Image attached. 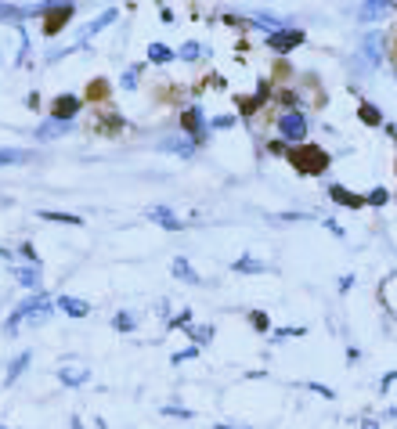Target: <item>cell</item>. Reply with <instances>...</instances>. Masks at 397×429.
Listing matches in <instances>:
<instances>
[{"label": "cell", "mask_w": 397, "mask_h": 429, "mask_svg": "<svg viewBox=\"0 0 397 429\" xmlns=\"http://www.w3.org/2000/svg\"><path fill=\"white\" fill-rule=\"evenodd\" d=\"M51 311H54V299H51V296H44V292L29 296V299H22L15 311H11V318L4 321V332L15 335L22 325H44V321L51 318Z\"/></svg>", "instance_id": "6da1fadb"}, {"label": "cell", "mask_w": 397, "mask_h": 429, "mask_svg": "<svg viewBox=\"0 0 397 429\" xmlns=\"http://www.w3.org/2000/svg\"><path fill=\"white\" fill-rule=\"evenodd\" d=\"M286 159H289L293 170L303 173V177H318V173H325L329 163H332V159H329V151L318 148V144H296V148L286 151Z\"/></svg>", "instance_id": "7a4b0ae2"}, {"label": "cell", "mask_w": 397, "mask_h": 429, "mask_svg": "<svg viewBox=\"0 0 397 429\" xmlns=\"http://www.w3.org/2000/svg\"><path fill=\"white\" fill-rule=\"evenodd\" d=\"M383 44H386L383 33H369V37H365L361 40V51L350 58L354 73H372V69H379L383 66Z\"/></svg>", "instance_id": "3957f363"}, {"label": "cell", "mask_w": 397, "mask_h": 429, "mask_svg": "<svg viewBox=\"0 0 397 429\" xmlns=\"http://www.w3.org/2000/svg\"><path fill=\"white\" fill-rule=\"evenodd\" d=\"M279 141H286L289 148L307 144V116H303L300 108H296V112H282V116H279Z\"/></svg>", "instance_id": "277c9868"}, {"label": "cell", "mask_w": 397, "mask_h": 429, "mask_svg": "<svg viewBox=\"0 0 397 429\" xmlns=\"http://www.w3.org/2000/svg\"><path fill=\"white\" fill-rule=\"evenodd\" d=\"M181 130H185L188 141H195V144H202L209 137V123L202 116V105H188L185 112H181Z\"/></svg>", "instance_id": "5b68a950"}, {"label": "cell", "mask_w": 397, "mask_h": 429, "mask_svg": "<svg viewBox=\"0 0 397 429\" xmlns=\"http://www.w3.org/2000/svg\"><path fill=\"white\" fill-rule=\"evenodd\" d=\"M303 40V29H296V25H289V29H282V33H271L267 37V47L274 51V54H289V51H296Z\"/></svg>", "instance_id": "8992f818"}, {"label": "cell", "mask_w": 397, "mask_h": 429, "mask_svg": "<svg viewBox=\"0 0 397 429\" xmlns=\"http://www.w3.org/2000/svg\"><path fill=\"white\" fill-rule=\"evenodd\" d=\"M47 22H44V33L47 37H54V33H62V29L69 25V18L76 15V8L73 4H47Z\"/></svg>", "instance_id": "52a82bcc"}, {"label": "cell", "mask_w": 397, "mask_h": 429, "mask_svg": "<svg viewBox=\"0 0 397 429\" xmlns=\"http://www.w3.org/2000/svg\"><path fill=\"white\" fill-rule=\"evenodd\" d=\"M51 105H54V108H51V119L73 123V119L80 116V108H83V98H76V94H58Z\"/></svg>", "instance_id": "ba28073f"}, {"label": "cell", "mask_w": 397, "mask_h": 429, "mask_svg": "<svg viewBox=\"0 0 397 429\" xmlns=\"http://www.w3.org/2000/svg\"><path fill=\"white\" fill-rule=\"evenodd\" d=\"M267 98H271V83H267V80H260V83H257V94L238 98V101H235V105H238V116H246V119H250V116H257V112H260V105H264Z\"/></svg>", "instance_id": "9c48e42d"}, {"label": "cell", "mask_w": 397, "mask_h": 429, "mask_svg": "<svg viewBox=\"0 0 397 429\" xmlns=\"http://www.w3.org/2000/svg\"><path fill=\"white\" fill-rule=\"evenodd\" d=\"M145 217H148V220H156V224L166 228V231H181V228H185V220H177V213H173L170 206H148V209H145Z\"/></svg>", "instance_id": "30bf717a"}, {"label": "cell", "mask_w": 397, "mask_h": 429, "mask_svg": "<svg viewBox=\"0 0 397 429\" xmlns=\"http://www.w3.org/2000/svg\"><path fill=\"white\" fill-rule=\"evenodd\" d=\"M87 379H90V368H87V364L69 361V364L58 368V383H62V386H83Z\"/></svg>", "instance_id": "8fae6325"}, {"label": "cell", "mask_w": 397, "mask_h": 429, "mask_svg": "<svg viewBox=\"0 0 397 429\" xmlns=\"http://www.w3.org/2000/svg\"><path fill=\"white\" fill-rule=\"evenodd\" d=\"M54 306H58L62 314H69V318H87L90 311H94V306H90L87 299H80V296H58Z\"/></svg>", "instance_id": "7c38bea8"}, {"label": "cell", "mask_w": 397, "mask_h": 429, "mask_svg": "<svg viewBox=\"0 0 397 429\" xmlns=\"http://www.w3.org/2000/svg\"><path fill=\"white\" fill-rule=\"evenodd\" d=\"M390 11H393L390 0H369V4L358 8V18H361V22H379V18H386Z\"/></svg>", "instance_id": "4fadbf2b"}, {"label": "cell", "mask_w": 397, "mask_h": 429, "mask_svg": "<svg viewBox=\"0 0 397 429\" xmlns=\"http://www.w3.org/2000/svg\"><path fill=\"white\" fill-rule=\"evenodd\" d=\"M329 199H332L336 206H347V209H361V206H365V195L347 192L343 184H329Z\"/></svg>", "instance_id": "5bb4252c"}, {"label": "cell", "mask_w": 397, "mask_h": 429, "mask_svg": "<svg viewBox=\"0 0 397 429\" xmlns=\"http://www.w3.org/2000/svg\"><path fill=\"white\" fill-rule=\"evenodd\" d=\"M116 18H119V11H116V8H109V11L102 15V18H94V22H90V25L83 29V33H80V40H76V47H83V44H87L90 37H94V33H102V29H109V25H112Z\"/></svg>", "instance_id": "9a60e30c"}, {"label": "cell", "mask_w": 397, "mask_h": 429, "mask_svg": "<svg viewBox=\"0 0 397 429\" xmlns=\"http://www.w3.org/2000/svg\"><path fill=\"white\" fill-rule=\"evenodd\" d=\"M69 130H73V123L44 119V123H40V130H37V137H40V141H54V137H62V134H69Z\"/></svg>", "instance_id": "2e32d148"}, {"label": "cell", "mask_w": 397, "mask_h": 429, "mask_svg": "<svg viewBox=\"0 0 397 429\" xmlns=\"http://www.w3.org/2000/svg\"><path fill=\"white\" fill-rule=\"evenodd\" d=\"M170 271H173V278H181V282H185V285H199V282H202L199 274H195V267H192V263H188L185 256H173Z\"/></svg>", "instance_id": "e0dca14e"}, {"label": "cell", "mask_w": 397, "mask_h": 429, "mask_svg": "<svg viewBox=\"0 0 397 429\" xmlns=\"http://www.w3.org/2000/svg\"><path fill=\"white\" fill-rule=\"evenodd\" d=\"M253 29H264V33L271 37V33H282V29H289V22L286 18H274V15H253V18H246Z\"/></svg>", "instance_id": "ac0fdd59"}, {"label": "cell", "mask_w": 397, "mask_h": 429, "mask_svg": "<svg viewBox=\"0 0 397 429\" xmlns=\"http://www.w3.org/2000/svg\"><path fill=\"white\" fill-rule=\"evenodd\" d=\"M148 61H152V66H170V61L177 58V51L173 47H166V44H148Z\"/></svg>", "instance_id": "d6986e66"}, {"label": "cell", "mask_w": 397, "mask_h": 429, "mask_svg": "<svg viewBox=\"0 0 397 429\" xmlns=\"http://www.w3.org/2000/svg\"><path fill=\"white\" fill-rule=\"evenodd\" d=\"M159 148L163 151H173V156H181V159H192L195 156V141H181V137H166Z\"/></svg>", "instance_id": "ffe728a7"}, {"label": "cell", "mask_w": 397, "mask_h": 429, "mask_svg": "<svg viewBox=\"0 0 397 429\" xmlns=\"http://www.w3.org/2000/svg\"><path fill=\"white\" fill-rule=\"evenodd\" d=\"M15 282L22 285V289H40V267H15Z\"/></svg>", "instance_id": "44dd1931"}, {"label": "cell", "mask_w": 397, "mask_h": 429, "mask_svg": "<svg viewBox=\"0 0 397 429\" xmlns=\"http://www.w3.org/2000/svg\"><path fill=\"white\" fill-rule=\"evenodd\" d=\"M18 163H33V151H25V148H0V166H18Z\"/></svg>", "instance_id": "7402d4cb"}, {"label": "cell", "mask_w": 397, "mask_h": 429, "mask_svg": "<svg viewBox=\"0 0 397 429\" xmlns=\"http://www.w3.org/2000/svg\"><path fill=\"white\" fill-rule=\"evenodd\" d=\"M231 271H235V274H264V271H267V263H260L257 256H250V253H246V256H238V260L231 263Z\"/></svg>", "instance_id": "603a6c76"}, {"label": "cell", "mask_w": 397, "mask_h": 429, "mask_svg": "<svg viewBox=\"0 0 397 429\" xmlns=\"http://www.w3.org/2000/svg\"><path fill=\"white\" fill-rule=\"evenodd\" d=\"M40 220H51V224H69V228H80L83 217L76 213H58V209H40Z\"/></svg>", "instance_id": "cb8c5ba5"}, {"label": "cell", "mask_w": 397, "mask_h": 429, "mask_svg": "<svg viewBox=\"0 0 397 429\" xmlns=\"http://www.w3.org/2000/svg\"><path fill=\"white\" fill-rule=\"evenodd\" d=\"M358 119L365 123V127H379V123H383V112H379L372 101H361V105H358Z\"/></svg>", "instance_id": "d4e9b609"}, {"label": "cell", "mask_w": 397, "mask_h": 429, "mask_svg": "<svg viewBox=\"0 0 397 429\" xmlns=\"http://www.w3.org/2000/svg\"><path fill=\"white\" fill-rule=\"evenodd\" d=\"M185 332H188L192 347H206V343L213 340V325H188Z\"/></svg>", "instance_id": "484cf974"}, {"label": "cell", "mask_w": 397, "mask_h": 429, "mask_svg": "<svg viewBox=\"0 0 397 429\" xmlns=\"http://www.w3.org/2000/svg\"><path fill=\"white\" fill-rule=\"evenodd\" d=\"M29 361H33V354H29V350H22V354L11 361V368H8V386H15V383H18V375L29 368Z\"/></svg>", "instance_id": "4316f807"}, {"label": "cell", "mask_w": 397, "mask_h": 429, "mask_svg": "<svg viewBox=\"0 0 397 429\" xmlns=\"http://www.w3.org/2000/svg\"><path fill=\"white\" fill-rule=\"evenodd\" d=\"M119 130H123V119H119L116 112H105V116H102V123H98V134H105V137H116Z\"/></svg>", "instance_id": "83f0119b"}, {"label": "cell", "mask_w": 397, "mask_h": 429, "mask_svg": "<svg viewBox=\"0 0 397 429\" xmlns=\"http://www.w3.org/2000/svg\"><path fill=\"white\" fill-rule=\"evenodd\" d=\"M209 51L199 44V40H188V44H181V51H177V58H185V61H199V58H206Z\"/></svg>", "instance_id": "f1b7e54d"}, {"label": "cell", "mask_w": 397, "mask_h": 429, "mask_svg": "<svg viewBox=\"0 0 397 429\" xmlns=\"http://www.w3.org/2000/svg\"><path fill=\"white\" fill-rule=\"evenodd\" d=\"M379 292H383V299H386V306H390V311L397 314V274H390V278L383 282V289H379Z\"/></svg>", "instance_id": "f546056e"}, {"label": "cell", "mask_w": 397, "mask_h": 429, "mask_svg": "<svg viewBox=\"0 0 397 429\" xmlns=\"http://www.w3.org/2000/svg\"><path fill=\"white\" fill-rule=\"evenodd\" d=\"M112 328H116V332H134V328H138V318H134L130 311H119V314L112 318Z\"/></svg>", "instance_id": "4dcf8cb0"}, {"label": "cell", "mask_w": 397, "mask_h": 429, "mask_svg": "<svg viewBox=\"0 0 397 429\" xmlns=\"http://www.w3.org/2000/svg\"><path fill=\"white\" fill-rule=\"evenodd\" d=\"M296 335H307V328H274L271 343H286V340H296Z\"/></svg>", "instance_id": "1f68e13d"}, {"label": "cell", "mask_w": 397, "mask_h": 429, "mask_svg": "<svg viewBox=\"0 0 397 429\" xmlns=\"http://www.w3.org/2000/svg\"><path fill=\"white\" fill-rule=\"evenodd\" d=\"M390 202V192L386 188H372L369 195H365V206H386Z\"/></svg>", "instance_id": "d6a6232c"}, {"label": "cell", "mask_w": 397, "mask_h": 429, "mask_svg": "<svg viewBox=\"0 0 397 429\" xmlns=\"http://www.w3.org/2000/svg\"><path fill=\"white\" fill-rule=\"evenodd\" d=\"M279 101H282V112H296L300 94H296V90H282V94H279Z\"/></svg>", "instance_id": "836d02e7"}, {"label": "cell", "mask_w": 397, "mask_h": 429, "mask_svg": "<svg viewBox=\"0 0 397 429\" xmlns=\"http://www.w3.org/2000/svg\"><path fill=\"white\" fill-rule=\"evenodd\" d=\"M238 123V116H217V119H209V130H231Z\"/></svg>", "instance_id": "e575fe53"}, {"label": "cell", "mask_w": 397, "mask_h": 429, "mask_svg": "<svg viewBox=\"0 0 397 429\" xmlns=\"http://www.w3.org/2000/svg\"><path fill=\"white\" fill-rule=\"evenodd\" d=\"M195 357H199V347H185V350H177L170 357V364H185V361H195Z\"/></svg>", "instance_id": "d590c367"}, {"label": "cell", "mask_w": 397, "mask_h": 429, "mask_svg": "<svg viewBox=\"0 0 397 429\" xmlns=\"http://www.w3.org/2000/svg\"><path fill=\"white\" fill-rule=\"evenodd\" d=\"M166 325H170V328H188V325H192V311L185 306V311H181L177 318H166Z\"/></svg>", "instance_id": "8d00e7d4"}, {"label": "cell", "mask_w": 397, "mask_h": 429, "mask_svg": "<svg viewBox=\"0 0 397 429\" xmlns=\"http://www.w3.org/2000/svg\"><path fill=\"white\" fill-rule=\"evenodd\" d=\"M138 76H141V66L127 69V73H123V80H119V83H123V90H138Z\"/></svg>", "instance_id": "74e56055"}, {"label": "cell", "mask_w": 397, "mask_h": 429, "mask_svg": "<svg viewBox=\"0 0 397 429\" xmlns=\"http://www.w3.org/2000/svg\"><path fill=\"white\" fill-rule=\"evenodd\" d=\"M163 415H166V418H195L188 408H181V404H166V408H163Z\"/></svg>", "instance_id": "f35d334b"}, {"label": "cell", "mask_w": 397, "mask_h": 429, "mask_svg": "<svg viewBox=\"0 0 397 429\" xmlns=\"http://www.w3.org/2000/svg\"><path fill=\"white\" fill-rule=\"evenodd\" d=\"M250 325H253L257 332H267V328H271V321H267L264 311H253V314H250Z\"/></svg>", "instance_id": "ab89813d"}, {"label": "cell", "mask_w": 397, "mask_h": 429, "mask_svg": "<svg viewBox=\"0 0 397 429\" xmlns=\"http://www.w3.org/2000/svg\"><path fill=\"white\" fill-rule=\"evenodd\" d=\"M22 15L25 11H18V8H0V18H11L15 25H22Z\"/></svg>", "instance_id": "60d3db41"}, {"label": "cell", "mask_w": 397, "mask_h": 429, "mask_svg": "<svg viewBox=\"0 0 397 429\" xmlns=\"http://www.w3.org/2000/svg\"><path fill=\"white\" fill-rule=\"evenodd\" d=\"M307 390H314L318 397H325V401H332V397H336V390H329V386H322V383H307Z\"/></svg>", "instance_id": "b9f144b4"}, {"label": "cell", "mask_w": 397, "mask_h": 429, "mask_svg": "<svg viewBox=\"0 0 397 429\" xmlns=\"http://www.w3.org/2000/svg\"><path fill=\"white\" fill-rule=\"evenodd\" d=\"M22 256L29 260V267H37V249H33V242H25V245H22Z\"/></svg>", "instance_id": "7bdbcfd3"}, {"label": "cell", "mask_w": 397, "mask_h": 429, "mask_svg": "<svg viewBox=\"0 0 397 429\" xmlns=\"http://www.w3.org/2000/svg\"><path fill=\"white\" fill-rule=\"evenodd\" d=\"M267 151H271V156H286L289 144H286V141H271V144H267Z\"/></svg>", "instance_id": "ee69618b"}, {"label": "cell", "mask_w": 397, "mask_h": 429, "mask_svg": "<svg viewBox=\"0 0 397 429\" xmlns=\"http://www.w3.org/2000/svg\"><path fill=\"white\" fill-rule=\"evenodd\" d=\"M354 289V274H343V278H340V292H350Z\"/></svg>", "instance_id": "f6af8a7d"}, {"label": "cell", "mask_w": 397, "mask_h": 429, "mask_svg": "<svg viewBox=\"0 0 397 429\" xmlns=\"http://www.w3.org/2000/svg\"><path fill=\"white\" fill-rule=\"evenodd\" d=\"M393 383H397V372H390V375H383V383H379V390H383V393H386V390H390V386H393Z\"/></svg>", "instance_id": "bcb514c9"}, {"label": "cell", "mask_w": 397, "mask_h": 429, "mask_svg": "<svg viewBox=\"0 0 397 429\" xmlns=\"http://www.w3.org/2000/svg\"><path fill=\"white\" fill-rule=\"evenodd\" d=\"M325 228H329L332 235H340V238H343V228H340V224H336V220H325Z\"/></svg>", "instance_id": "7dc6e473"}, {"label": "cell", "mask_w": 397, "mask_h": 429, "mask_svg": "<svg viewBox=\"0 0 397 429\" xmlns=\"http://www.w3.org/2000/svg\"><path fill=\"white\" fill-rule=\"evenodd\" d=\"M361 429H379V422H372V418H365V422H361Z\"/></svg>", "instance_id": "c3c4849f"}, {"label": "cell", "mask_w": 397, "mask_h": 429, "mask_svg": "<svg viewBox=\"0 0 397 429\" xmlns=\"http://www.w3.org/2000/svg\"><path fill=\"white\" fill-rule=\"evenodd\" d=\"M0 260H11V249H0Z\"/></svg>", "instance_id": "681fc988"}, {"label": "cell", "mask_w": 397, "mask_h": 429, "mask_svg": "<svg viewBox=\"0 0 397 429\" xmlns=\"http://www.w3.org/2000/svg\"><path fill=\"white\" fill-rule=\"evenodd\" d=\"M386 418H397V408H390V411H386Z\"/></svg>", "instance_id": "f907efd6"}, {"label": "cell", "mask_w": 397, "mask_h": 429, "mask_svg": "<svg viewBox=\"0 0 397 429\" xmlns=\"http://www.w3.org/2000/svg\"><path fill=\"white\" fill-rule=\"evenodd\" d=\"M73 429H83V425H80V418H73Z\"/></svg>", "instance_id": "816d5d0a"}, {"label": "cell", "mask_w": 397, "mask_h": 429, "mask_svg": "<svg viewBox=\"0 0 397 429\" xmlns=\"http://www.w3.org/2000/svg\"><path fill=\"white\" fill-rule=\"evenodd\" d=\"M0 429H4V425H0Z\"/></svg>", "instance_id": "f5cc1de1"}]
</instances>
